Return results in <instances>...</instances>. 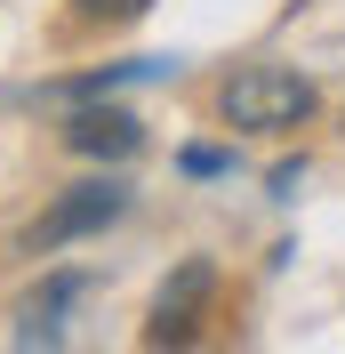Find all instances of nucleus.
Returning a JSON list of instances; mask_svg holds the SVG:
<instances>
[{"label": "nucleus", "instance_id": "2", "mask_svg": "<svg viewBox=\"0 0 345 354\" xmlns=\"http://www.w3.org/2000/svg\"><path fill=\"white\" fill-rule=\"evenodd\" d=\"M209 290H217V266L209 258H185L169 282H161L152 314H145V346H185L193 322H201V306H209Z\"/></svg>", "mask_w": 345, "mask_h": 354}, {"label": "nucleus", "instance_id": "4", "mask_svg": "<svg viewBox=\"0 0 345 354\" xmlns=\"http://www.w3.org/2000/svg\"><path fill=\"white\" fill-rule=\"evenodd\" d=\"M65 145H72V153H88V161H129L137 145H145V121H137V113H121V105H97V97H88V105L65 121Z\"/></svg>", "mask_w": 345, "mask_h": 354}, {"label": "nucleus", "instance_id": "3", "mask_svg": "<svg viewBox=\"0 0 345 354\" xmlns=\"http://www.w3.org/2000/svg\"><path fill=\"white\" fill-rule=\"evenodd\" d=\"M121 209H129V185H72L24 242H32V250H65V242H81V234H97V225H112Z\"/></svg>", "mask_w": 345, "mask_h": 354}, {"label": "nucleus", "instance_id": "6", "mask_svg": "<svg viewBox=\"0 0 345 354\" xmlns=\"http://www.w3.org/2000/svg\"><path fill=\"white\" fill-rule=\"evenodd\" d=\"M233 169V153H217V145H193V153H185V177H225Z\"/></svg>", "mask_w": 345, "mask_h": 354}, {"label": "nucleus", "instance_id": "5", "mask_svg": "<svg viewBox=\"0 0 345 354\" xmlns=\"http://www.w3.org/2000/svg\"><path fill=\"white\" fill-rule=\"evenodd\" d=\"M72 8H81L88 24H129V17H145L152 0H72Z\"/></svg>", "mask_w": 345, "mask_h": 354}, {"label": "nucleus", "instance_id": "1", "mask_svg": "<svg viewBox=\"0 0 345 354\" xmlns=\"http://www.w3.org/2000/svg\"><path fill=\"white\" fill-rule=\"evenodd\" d=\"M313 105H322V88L289 65H249L217 88L225 129H297V121H313Z\"/></svg>", "mask_w": 345, "mask_h": 354}]
</instances>
